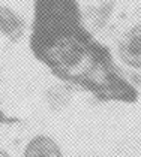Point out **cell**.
I'll list each match as a JSON object with an SVG mask.
<instances>
[{
    "mask_svg": "<svg viewBox=\"0 0 141 157\" xmlns=\"http://www.w3.org/2000/svg\"><path fill=\"white\" fill-rule=\"evenodd\" d=\"M29 47L62 82L101 102L134 103L138 91L123 75L110 48L95 37L77 0H33Z\"/></svg>",
    "mask_w": 141,
    "mask_h": 157,
    "instance_id": "1",
    "label": "cell"
},
{
    "mask_svg": "<svg viewBox=\"0 0 141 157\" xmlns=\"http://www.w3.org/2000/svg\"><path fill=\"white\" fill-rule=\"evenodd\" d=\"M116 57L126 69L141 72V20L129 21L119 33Z\"/></svg>",
    "mask_w": 141,
    "mask_h": 157,
    "instance_id": "2",
    "label": "cell"
},
{
    "mask_svg": "<svg viewBox=\"0 0 141 157\" xmlns=\"http://www.w3.org/2000/svg\"><path fill=\"white\" fill-rule=\"evenodd\" d=\"M83 21L90 32H101L110 24L119 0H77Z\"/></svg>",
    "mask_w": 141,
    "mask_h": 157,
    "instance_id": "3",
    "label": "cell"
},
{
    "mask_svg": "<svg viewBox=\"0 0 141 157\" xmlns=\"http://www.w3.org/2000/svg\"><path fill=\"white\" fill-rule=\"evenodd\" d=\"M0 33L11 42L21 40L26 33L24 18L6 5H0Z\"/></svg>",
    "mask_w": 141,
    "mask_h": 157,
    "instance_id": "4",
    "label": "cell"
},
{
    "mask_svg": "<svg viewBox=\"0 0 141 157\" xmlns=\"http://www.w3.org/2000/svg\"><path fill=\"white\" fill-rule=\"evenodd\" d=\"M23 157H63V151L51 136L36 135L26 144Z\"/></svg>",
    "mask_w": 141,
    "mask_h": 157,
    "instance_id": "5",
    "label": "cell"
},
{
    "mask_svg": "<svg viewBox=\"0 0 141 157\" xmlns=\"http://www.w3.org/2000/svg\"><path fill=\"white\" fill-rule=\"evenodd\" d=\"M12 121L14 120H12L11 117H8V115L3 112V109L0 108V126H2V124H11Z\"/></svg>",
    "mask_w": 141,
    "mask_h": 157,
    "instance_id": "6",
    "label": "cell"
},
{
    "mask_svg": "<svg viewBox=\"0 0 141 157\" xmlns=\"http://www.w3.org/2000/svg\"><path fill=\"white\" fill-rule=\"evenodd\" d=\"M0 157H12V156L6 151V150H2V148H0Z\"/></svg>",
    "mask_w": 141,
    "mask_h": 157,
    "instance_id": "7",
    "label": "cell"
}]
</instances>
